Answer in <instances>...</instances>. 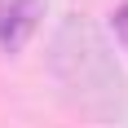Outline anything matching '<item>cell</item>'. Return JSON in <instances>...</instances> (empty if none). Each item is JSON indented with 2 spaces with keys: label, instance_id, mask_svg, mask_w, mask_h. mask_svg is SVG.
<instances>
[{
  "label": "cell",
  "instance_id": "1",
  "mask_svg": "<svg viewBox=\"0 0 128 128\" xmlns=\"http://www.w3.org/2000/svg\"><path fill=\"white\" fill-rule=\"evenodd\" d=\"M49 71L53 80L62 84V93L84 110V115L110 119L124 115V71L115 62V49L106 44V36L84 18V13H71L62 18V26L53 31V44H49Z\"/></svg>",
  "mask_w": 128,
  "mask_h": 128
},
{
  "label": "cell",
  "instance_id": "2",
  "mask_svg": "<svg viewBox=\"0 0 128 128\" xmlns=\"http://www.w3.org/2000/svg\"><path fill=\"white\" fill-rule=\"evenodd\" d=\"M44 18V0H0V53H18Z\"/></svg>",
  "mask_w": 128,
  "mask_h": 128
},
{
  "label": "cell",
  "instance_id": "3",
  "mask_svg": "<svg viewBox=\"0 0 128 128\" xmlns=\"http://www.w3.org/2000/svg\"><path fill=\"white\" fill-rule=\"evenodd\" d=\"M115 40L128 49V4H119V9H115Z\"/></svg>",
  "mask_w": 128,
  "mask_h": 128
}]
</instances>
